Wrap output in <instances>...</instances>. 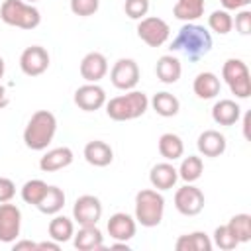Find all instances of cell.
I'll list each match as a JSON object with an SVG mask.
<instances>
[{"instance_id": "obj_1", "label": "cell", "mask_w": 251, "mask_h": 251, "mask_svg": "<svg viewBox=\"0 0 251 251\" xmlns=\"http://www.w3.org/2000/svg\"><path fill=\"white\" fill-rule=\"evenodd\" d=\"M171 49L182 53L188 61H198L212 51V35L204 25L196 22H184L173 39Z\"/></svg>"}, {"instance_id": "obj_2", "label": "cell", "mask_w": 251, "mask_h": 251, "mask_svg": "<svg viewBox=\"0 0 251 251\" xmlns=\"http://www.w3.org/2000/svg\"><path fill=\"white\" fill-rule=\"evenodd\" d=\"M57 133V118L49 110H37L31 114L25 129H24V143L31 151H43L53 141Z\"/></svg>"}, {"instance_id": "obj_3", "label": "cell", "mask_w": 251, "mask_h": 251, "mask_svg": "<svg viewBox=\"0 0 251 251\" xmlns=\"http://www.w3.org/2000/svg\"><path fill=\"white\" fill-rule=\"evenodd\" d=\"M106 114L114 122H127L143 116L149 108V98L145 92L139 90H126V94H120L116 98L106 100Z\"/></svg>"}, {"instance_id": "obj_4", "label": "cell", "mask_w": 251, "mask_h": 251, "mask_svg": "<svg viewBox=\"0 0 251 251\" xmlns=\"http://www.w3.org/2000/svg\"><path fill=\"white\" fill-rule=\"evenodd\" d=\"M165 214V198L157 188H143L135 194V222L143 227H155Z\"/></svg>"}, {"instance_id": "obj_5", "label": "cell", "mask_w": 251, "mask_h": 251, "mask_svg": "<svg viewBox=\"0 0 251 251\" xmlns=\"http://www.w3.org/2000/svg\"><path fill=\"white\" fill-rule=\"evenodd\" d=\"M0 20L20 29H35L41 24V14L25 0H4L0 6Z\"/></svg>"}, {"instance_id": "obj_6", "label": "cell", "mask_w": 251, "mask_h": 251, "mask_svg": "<svg viewBox=\"0 0 251 251\" xmlns=\"http://www.w3.org/2000/svg\"><path fill=\"white\" fill-rule=\"evenodd\" d=\"M222 78L226 80V84L229 86L231 94H235L237 98L245 100L251 94V78H249V69L241 59H227L222 67Z\"/></svg>"}, {"instance_id": "obj_7", "label": "cell", "mask_w": 251, "mask_h": 251, "mask_svg": "<svg viewBox=\"0 0 251 251\" xmlns=\"http://www.w3.org/2000/svg\"><path fill=\"white\" fill-rule=\"evenodd\" d=\"M171 35V27L163 18L147 16L141 18L137 24V37L147 43L149 47H161Z\"/></svg>"}, {"instance_id": "obj_8", "label": "cell", "mask_w": 251, "mask_h": 251, "mask_svg": "<svg viewBox=\"0 0 251 251\" xmlns=\"http://www.w3.org/2000/svg\"><path fill=\"white\" fill-rule=\"evenodd\" d=\"M110 80L118 90H133L139 82V65L127 57L118 59L110 71Z\"/></svg>"}, {"instance_id": "obj_9", "label": "cell", "mask_w": 251, "mask_h": 251, "mask_svg": "<svg viewBox=\"0 0 251 251\" xmlns=\"http://www.w3.org/2000/svg\"><path fill=\"white\" fill-rule=\"evenodd\" d=\"M204 192L194 186L192 182H186L175 192V208L182 216H196L204 210Z\"/></svg>"}, {"instance_id": "obj_10", "label": "cell", "mask_w": 251, "mask_h": 251, "mask_svg": "<svg viewBox=\"0 0 251 251\" xmlns=\"http://www.w3.org/2000/svg\"><path fill=\"white\" fill-rule=\"evenodd\" d=\"M100 218H102V202L98 196L82 194L75 200L73 220L78 226H96Z\"/></svg>"}, {"instance_id": "obj_11", "label": "cell", "mask_w": 251, "mask_h": 251, "mask_svg": "<svg viewBox=\"0 0 251 251\" xmlns=\"http://www.w3.org/2000/svg\"><path fill=\"white\" fill-rule=\"evenodd\" d=\"M22 229V212L16 204L0 202V241L12 243L18 239Z\"/></svg>"}, {"instance_id": "obj_12", "label": "cell", "mask_w": 251, "mask_h": 251, "mask_svg": "<svg viewBox=\"0 0 251 251\" xmlns=\"http://www.w3.org/2000/svg\"><path fill=\"white\" fill-rule=\"evenodd\" d=\"M20 69L27 76H39L49 69V53L41 45L25 47L20 55Z\"/></svg>"}, {"instance_id": "obj_13", "label": "cell", "mask_w": 251, "mask_h": 251, "mask_svg": "<svg viewBox=\"0 0 251 251\" xmlns=\"http://www.w3.org/2000/svg\"><path fill=\"white\" fill-rule=\"evenodd\" d=\"M75 104L84 112H96L106 104V92L96 82H86L75 90Z\"/></svg>"}, {"instance_id": "obj_14", "label": "cell", "mask_w": 251, "mask_h": 251, "mask_svg": "<svg viewBox=\"0 0 251 251\" xmlns=\"http://www.w3.org/2000/svg\"><path fill=\"white\" fill-rule=\"evenodd\" d=\"M108 73V61L102 53L98 51H90L82 57L80 61V76L86 82H98L106 76Z\"/></svg>"}, {"instance_id": "obj_15", "label": "cell", "mask_w": 251, "mask_h": 251, "mask_svg": "<svg viewBox=\"0 0 251 251\" xmlns=\"http://www.w3.org/2000/svg\"><path fill=\"white\" fill-rule=\"evenodd\" d=\"M135 218H131L126 212H116L108 220V233L114 241H129L135 235Z\"/></svg>"}, {"instance_id": "obj_16", "label": "cell", "mask_w": 251, "mask_h": 251, "mask_svg": "<svg viewBox=\"0 0 251 251\" xmlns=\"http://www.w3.org/2000/svg\"><path fill=\"white\" fill-rule=\"evenodd\" d=\"M75 155H73V149L71 147H55V149H49L41 159H39V169L43 173H55V171H61L65 167H69L73 163Z\"/></svg>"}, {"instance_id": "obj_17", "label": "cell", "mask_w": 251, "mask_h": 251, "mask_svg": "<svg viewBox=\"0 0 251 251\" xmlns=\"http://www.w3.org/2000/svg\"><path fill=\"white\" fill-rule=\"evenodd\" d=\"M196 147L204 157H220V155H224L227 141H226L224 133H220L216 129H206L198 135Z\"/></svg>"}, {"instance_id": "obj_18", "label": "cell", "mask_w": 251, "mask_h": 251, "mask_svg": "<svg viewBox=\"0 0 251 251\" xmlns=\"http://www.w3.org/2000/svg\"><path fill=\"white\" fill-rule=\"evenodd\" d=\"M73 243L78 251H100L104 249V235L96 226H80L73 235Z\"/></svg>"}, {"instance_id": "obj_19", "label": "cell", "mask_w": 251, "mask_h": 251, "mask_svg": "<svg viewBox=\"0 0 251 251\" xmlns=\"http://www.w3.org/2000/svg\"><path fill=\"white\" fill-rule=\"evenodd\" d=\"M84 159L92 167H108L114 161V151L106 141L94 139L84 145Z\"/></svg>"}, {"instance_id": "obj_20", "label": "cell", "mask_w": 251, "mask_h": 251, "mask_svg": "<svg viewBox=\"0 0 251 251\" xmlns=\"http://www.w3.org/2000/svg\"><path fill=\"white\" fill-rule=\"evenodd\" d=\"M239 118H241V108L235 100L222 98L212 108V120L220 126H233V124H237Z\"/></svg>"}, {"instance_id": "obj_21", "label": "cell", "mask_w": 251, "mask_h": 251, "mask_svg": "<svg viewBox=\"0 0 251 251\" xmlns=\"http://www.w3.org/2000/svg\"><path fill=\"white\" fill-rule=\"evenodd\" d=\"M178 180V171L171 163H157L149 173V182L157 190H171Z\"/></svg>"}, {"instance_id": "obj_22", "label": "cell", "mask_w": 251, "mask_h": 251, "mask_svg": "<svg viewBox=\"0 0 251 251\" xmlns=\"http://www.w3.org/2000/svg\"><path fill=\"white\" fill-rule=\"evenodd\" d=\"M220 88H222L220 78L214 73H210V71L198 73L196 78H194V82H192V90H194V94L200 100H212V98H216L220 94Z\"/></svg>"}, {"instance_id": "obj_23", "label": "cell", "mask_w": 251, "mask_h": 251, "mask_svg": "<svg viewBox=\"0 0 251 251\" xmlns=\"http://www.w3.org/2000/svg\"><path fill=\"white\" fill-rule=\"evenodd\" d=\"M155 75L165 84H175L182 75V65L175 55H163L157 59Z\"/></svg>"}, {"instance_id": "obj_24", "label": "cell", "mask_w": 251, "mask_h": 251, "mask_svg": "<svg viewBox=\"0 0 251 251\" xmlns=\"http://www.w3.org/2000/svg\"><path fill=\"white\" fill-rule=\"evenodd\" d=\"M63 206H65V192H63V188H59V186H55V184H49L45 196L41 198V202H39L35 208H37L41 214L55 216V214H59V212L63 210Z\"/></svg>"}, {"instance_id": "obj_25", "label": "cell", "mask_w": 251, "mask_h": 251, "mask_svg": "<svg viewBox=\"0 0 251 251\" xmlns=\"http://www.w3.org/2000/svg\"><path fill=\"white\" fill-rule=\"evenodd\" d=\"M212 247H214L212 239L204 231H192V233L180 235L175 243L176 251H210Z\"/></svg>"}, {"instance_id": "obj_26", "label": "cell", "mask_w": 251, "mask_h": 251, "mask_svg": "<svg viewBox=\"0 0 251 251\" xmlns=\"http://www.w3.org/2000/svg\"><path fill=\"white\" fill-rule=\"evenodd\" d=\"M204 0H176V4L173 6V16L182 22H196L204 14Z\"/></svg>"}, {"instance_id": "obj_27", "label": "cell", "mask_w": 251, "mask_h": 251, "mask_svg": "<svg viewBox=\"0 0 251 251\" xmlns=\"http://www.w3.org/2000/svg\"><path fill=\"white\" fill-rule=\"evenodd\" d=\"M157 147H159L161 157H165L167 161H176L184 153V143L176 133H163L159 137Z\"/></svg>"}, {"instance_id": "obj_28", "label": "cell", "mask_w": 251, "mask_h": 251, "mask_svg": "<svg viewBox=\"0 0 251 251\" xmlns=\"http://www.w3.org/2000/svg\"><path fill=\"white\" fill-rule=\"evenodd\" d=\"M151 106H153V110H155L159 116H163V118H173V116H176L178 110H180L178 98H176L175 94H171V92H157V94L151 98Z\"/></svg>"}, {"instance_id": "obj_29", "label": "cell", "mask_w": 251, "mask_h": 251, "mask_svg": "<svg viewBox=\"0 0 251 251\" xmlns=\"http://www.w3.org/2000/svg\"><path fill=\"white\" fill-rule=\"evenodd\" d=\"M47 231H49V237H51V239H55V241H59V243H65V241L73 239V235H75V224H73V220H69L67 216L55 214V218L49 222Z\"/></svg>"}, {"instance_id": "obj_30", "label": "cell", "mask_w": 251, "mask_h": 251, "mask_svg": "<svg viewBox=\"0 0 251 251\" xmlns=\"http://www.w3.org/2000/svg\"><path fill=\"white\" fill-rule=\"evenodd\" d=\"M178 171V178H182L184 182H196L200 176H202V171H204V163L200 157L196 155H188L182 159L180 167L176 169Z\"/></svg>"}, {"instance_id": "obj_31", "label": "cell", "mask_w": 251, "mask_h": 251, "mask_svg": "<svg viewBox=\"0 0 251 251\" xmlns=\"http://www.w3.org/2000/svg\"><path fill=\"white\" fill-rule=\"evenodd\" d=\"M49 184L41 178H31L27 180L24 186H22V200L25 204H31V206H37L41 202V198L45 196Z\"/></svg>"}, {"instance_id": "obj_32", "label": "cell", "mask_w": 251, "mask_h": 251, "mask_svg": "<svg viewBox=\"0 0 251 251\" xmlns=\"http://www.w3.org/2000/svg\"><path fill=\"white\" fill-rule=\"evenodd\" d=\"M229 231L235 235L239 243H247L251 239V216L249 214H235L227 224Z\"/></svg>"}, {"instance_id": "obj_33", "label": "cell", "mask_w": 251, "mask_h": 251, "mask_svg": "<svg viewBox=\"0 0 251 251\" xmlns=\"http://www.w3.org/2000/svg\"><path fill=\"white\" fill-rule=\"evenodd\" d=\"M208 27L218 35H227L233 27V18L229 16L227 10H214L208 16Z\"/></svg>"}, {"instance_id": "obj_34", "label": "cell", "mask_w": 251, "mask_h": 251, "mask_svg": "<svg viewBox=\"0 0 251 251\" xmlns=\"http://www.w3.org/2000/svg\"><path fill=\"white\" fill-rule=\"evenodd\" d=\"M212 245H216V247H220L224 251H231V249H235L239 245V241L235 239V235L229 231L227 226H218L214 229V241H212Z\"/></svg>"}, {"instance_id": "obj_35", "label": "cell", "mask_w": 251, "mask_h": 251, "mask_svg": "<svg viewBox=\"0 0 251 251\" xmlns=\"http://www.w3.org/2000/svg\"><path fill=\"white\" fill-rule=\"evenodd\" d=\"M124 12L129 20H141L149 12V0H126Z\"/></svg>"}, {"instance_id": "obj_36", "label": "cell", "mask_w": 251, "mask_h": 251, "mask_svg": "<svg viewBox=\"0 0 251 251\" xmlns=\"http://www.w3.org/2000/svg\"><path fill=\"white\" fill-rule=\"evenodd\" d=\"M100 0H71V12L80 18H88L98 12Z\"/></svg>"}, {"instance_id": "obj_37", "label": "cell", "mask_w": 251, "mask_h": 251, "mask_svg": "<svg viewBox=\"0 0 251 251\" xmlns=\"http://www.w3.org/2000/svg\"><path fill=\"white\" fill-rule=\"evenodd\" d=\"M235 29L241 33V35H249L251 33V12L241 8V12L235 16Z\"/></svg>"}, {"instance_id": "obj_38", "label": "cell", "mask_w": 251, "mask_h": 251, "mask_svg": "<svg viewBox=\"0 0 251 251\" xmlns=\"http://www.w3.org/2000/svg\"><path fill=\"white\" fill-rule=\"evenodd\" d=\"M16 194V184L6 178V176H0V202H10Z\"/></svg>"}, {"instance_id": "obj_39", "label": "cell", "mask_w": 251, "mask_h": 251, "mask_svg": "<svg viewBox=\"0 0 251 251\" xmlns=\"http://www.w3.org/2000/svg\"><path fill=\"white\" fill-rule=\"evenodd\" d=\"M220 4L224 6V10H241V8H247L251 4V0H220Z\"/></svg>"}, {"instance_id": "obj_40", "label": "cell", "mask_w": 251, "mask_h": 251, "mask_svg": "<svg viewBox=\"0 0 251 251\" xmlns=\"http://www.w3.org/2000/svg\"><path fill=\"white\" fill-rule=\"evenodd\" d=\"M24 249L35 251V249H37V243L29 241V239H22V241H16V243H14V251H24Z\"/></svg>"}, {"instance_id": "obj_41", "label": "cell", "mask_w": 251, "mask_h": 251, "mask_svg": "<svg viewBox=\"0 0 251 251\" xmlns=\"http://www.w3.org/2000/svg\"><path fill=\"white\" fill-rule=\"evenodd\" d=\"M37 249H53V251H59L61 249V243L59 241H41V243H37Z\"/></svg>"}, {"instance_id": "obj_42", "label": "cell", "mask_w": 251, "mask_h": 251, "mask_svg": "<svg viewBox=\"0 0 251 251\" xmlns=\"http://www.w3.org/2000/svg\"><path fill=\"white\" fill-rule=\"evenodd\" d=\"M8 102H10V100H8L6 88H4L2 84H0V108H6V106H8Z\"/></svg>"}, {"instance_id": "obj_43", "label": "cell", "mask_w": 251, "mask_h": 251, "mask_svg": "<svg viewBox=\"0 0 251 251\" xmlns=\"http://www.w3.org/2000/svg\"><path fill=\"white\" fill-rule=\"evenodd\" d=\"M243 133H245V137H249V114H245V118H243Z\"/></svg>"}, {"instance_id": "obj_44", "label": "cell", "mask_w": 251, "mask_h": 251, "mask_svg": "<svg viewBox=\"0 0 251 251\" xmlns=\"http://www.w3.org/2000/svg\"><path fill=\"white\" fill-rule=\"evenodd\" d=\"M4 71H6V63H4V59L0 57V78L4 76Z\"/></svg>"}, {"instance_id": "obj_45", "label": "cell", "mask_w": 251, "mask_h": 251, "mask_svg": "<svg viewBox=\"0 0 251 251\" xmlns=\"http://www.w3.org/2000/svg\"><path fill=\"white\" fill-rule=\"evenodd\" d=\"M25 2H29V4H33V2H37V0H25Z\"/></svg>"}]
</instances>
